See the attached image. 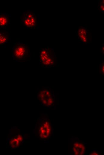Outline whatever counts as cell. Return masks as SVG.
<instances>
[{
  "label": "cell",
  "instance_id": "cell-1",
  "mask_svg": "<svg viewBox=\"0 0 104 155\" xmlns=\"http://www.w3.org/2000/svg\"><path fill=\"white\" fill-rule=\"evenodd\" d=\"M36 19L34 14L31 12H27L24 15L23 24L26 27H33L36 24Z\"/></svg>",
  "mask_w": 104,
  "mask_h": 155
},
{
  "label": "cell",
  "instance_id": "cell-2",
  "mask_svg": "<svg viewBox=\"0 0 104 155\" xmlns=\"http://www.w3.org/2000/svg\"><path fill=\"white\" fill-rule=\"evenodd\" d=\"M26 52L25 46L22 44H18L13 49V54L16 58L18 59H22L25 57Z\"/></svg>",
  "mask_w": 104,
  "mask_h": 155
},
{
  "label": "cell",
  "instance_id": "cell-3",
  "mask_svg": "<svg viewBox=\"0 0 104 155\" xmlns=\"http://www.w3.org/2000/svg\"><path fill=\"white\" fill-rule=\"evenodd\" d=\"M10 16L5 13H0V28H3L8 26L10 23Z\"/></svg>",
  "mask_w": 104,
  "mask_h": 155
},
{
  "label": "cell",
  "instance_id": "cell-4",
  "mask_svg": "<svg viewBox=\"0 0 104 155\" xmlns=\"http://www.w3.org/2000/svg\"><path fill=\"white\" fill-rule=\"evenodd\" d=\"M9 34L7 32H0V45L8 42L9 39Z\"/></svg>",
  "mask_w": 104,
  "mask_h": 155
},
{
  "label": "cell",
  "instance_id": "cell-5",
  "mask_svg": "<svg viewBox=\"0 0 104 155\" xmlns=\"http://www.w3.org/2000/svg\"><path fill=\"white\" fill-rule=\"evenodd\" d=\"M100 8L102 11H104V5H101L100 6Z\"/></svg>",
  "mask_w": 104,
  "mask_h": 155
},
{
  "label": "cell",
  "instance_id": "cell-6",
  "mask_svg": "<svg viewBox=\"0 0 104 155\" xmlns=\"http://www.w3.org/2000/svg\"><path fill=\"white\" fill-rule=\"evenodd\" d=\"M85 145H86V143H85Z\"/></svg>",
  "mask_w": 104,
  "mask_h": 155
}]
</instances>
